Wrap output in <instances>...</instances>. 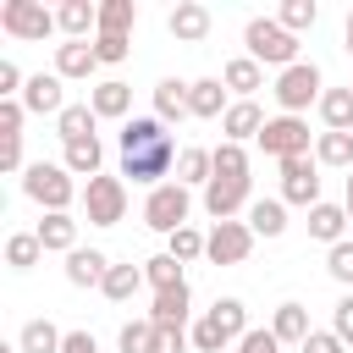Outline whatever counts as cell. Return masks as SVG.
<instances>
[{"mask_svg":"<svg viewBox=\"0 0 353 353\" xmlns=\"http://www.w3.org/2000/svg\"><path fill=\"white\" fill-rule=\"evenodd\" d=\"M22 193H28L44 215H72V199H77L83 188H77V176H72L61 160H33V165L22 171Z\"/></svg>","mask_w":353,"mask_h":353,"instance_id":"obj_1","label":"cell"},{"mask_svg":"<svg viewBox=\"0 0 353 353\" xmlns=\"http://www.w3.org/2000/svg\"><path fill=\"white\" fill-rule=\"evenodd\" d=\"M243 44H248V55L259 61V66H298V33H287L276 17H248V28H243Z\"/></svg>","mask_w":353,"mask_h":353,"instance_id":"obj_2","label":"cell"},{"mask_svg":"<svg viewBox=\"0 0 353 353\" xmlns=\"http://www.w3.org/2000/svg\"><path fill=\"white\" fill-rule=\"evenodd\" d=\"M276 105H281V116H303L309 105H320V94H325V77H320V66L314 61H298V66H287V72H276Z\"/></svg>","mask_w":353,"mask_h":353,"instance_id":"obj_3","label":"cell"},{"mask_svg":"<svg viewBox=\"0 0 353 353\" xmlns=\"http://www.w3.org/2000/svg\"><path fill=\"white\" fill-rule=\"evenodd\" d=\"M188 210H193V193L171 176V182L149 188V199H143V226H149V232H160V237H171V232H182V226H188Z\"/></svg>","mask_w":353,"mask_h":353,"instance_id":"obj_4","label":"cell"},{"mask_svg":"<svg viewBox=\"0 0 353 353\" xmlns=\"http://www.w3.org/2000/svg\"><path fill=\"white\" fill-rule=\"evenodd\" d=\"M0 28H6L11 39H22V44H44L50 33H61L55 11L39 6V0H6V6H0Z\"/></svg>","mask_w":353,"mask_h":353,"instance_id":"obj_5","label":"cell"},{"mask_svg":"<svg viewBox=\"0 0 353 353\" xmlns=\"http://www.w3.org/2000/svg\"><path fill=\"white\" fill-rule=\"evenodd\" d=\"M176 143L171 138H160V143H149V149H132V154H121V182L132 176V182H143V188H160V182H171L176 176Z\"/></svg>","mask_w":353,"mask_h":353,"instance_id":"obj_6","label":"cell"},{"mask_svg":"<svg viewBox=\"0 0 353 353\" xmlns=\"http://www.w3.org/2000/svg\"><path fill=\"white\" fill-rule=\"evenodd\" d=\"M83 210H88V226H121L127 221V182L99 171L94 182H83Z\"/></svg>","mask_w":353,"mask_h":353,"instance_id":"obj_7","label":"cell"},{"mask_svg":"<svg viewBox=\"0 0 353 353\" xmlns=\"http://www.w3.org/2000/svg\"><path fill=\"white\" fill-rule=\"evenodd\" d=\"M259 149L281 165V160H298V154H314L309 149V121L303 116H270L265 132H259Z\"/></svg>","mask_w":353,"mask_h":353,"instance_id":"obj_8","label":"cell"},{"mask_svg":"<svg viewBox=\"0 0 353 353\" xmlns=\"http://www.w3.org/2000/svg\"><path fill=\"white\" fill-rule=\"evenodd\" d=\"M281 204H303V210L320 204V160L314 154L281 160Z\"/></svg>","mask_w":353,"mask_h":353,"instance_id":"obj_9","label":"cell"},{"mask_svg":"<svg viewBox=\"0 0 353 353\" xmlns=\"http://www.w3.org/2000/svg\"><path fill=\"white\" fill-rule=\"evenodd\" d=\"M254 204V176H210L204 188V210L210 221H237V210Z\"/></svg>","mask_w":353,"mask_h":353,"instance_id":"obj_10","label":"cell"},{"mask_svg":"<svg viewBox=\"0 0 353 353\" xmlns=\"http://www.w3.org/2000/svg\"><path fill=\"white\" fill-rule=\"evenodd\" d=\"M248 254H254L248 221H215V226H210V243H204V259H210V265H243Z\"/></svg>","mask_w":353,"mask_h":353,"instance_id":"obj_11","label":"cell"},{"mask_svg":"<svg viewBox=\"0 0 353 353\" xmlns=\"http://www.w3.org/2000/svg\"><path fill=\"white\" fill-rule=\"evenodd\" d=\"M22 110H28V116H61V110H66V83H61L55 72H33V77L22 83Z\"/></svg>","mask_w":353,"mask_h":353,"instance_id":"obj_12","label":"cell"},{"mask_svg":"<svg viewBox=\"0 0 353 353\" xmlns=\"http://www.w3.org/2000/svg\"><path fill=\"white\" fill-rule=\"evenodd\" d=\"M165 28H171L176 44H204L210 28H215V17H210V6H199V0H176L171 17H165Z\"/></svg>","mask_w":353,"mask_h":353,"instance_id":"obj_13","label":"cell"},{"mask_svg":"<svg viewBox=\"0 0 353 353\" xmlns=\"http://www.w3.org/2000/svg\"><path fill=\"white\" fill-rule=\"evenodd\" d=\"M94 72H99V55H94L88 39H66V44H55V77H61V83H88Z\"/></svg>","mask_w":353,"mask_h":353,"instance_id":"obj_14","label":"cell"},{"mask_svg":"<svg viewBox=\"0 0 353 353\" xmlns=\"http://www.w3.org/2000/svg\"><path fill=\"white\" fill-rule=\"evenodd\" d=\"M188 314H193V287H188V281L154 292V303H149V320L165 325V331H188Z\"/></svg>","mask_w":353,"mask_h":353,"instance_id":"obj_15","label":"cell"},{"mask_svg":"<svg viewBox=\"0 0 353 353\" xmlns=\"http://www.w3.org/2000/svg\"><path fill=\"white\" fill-rule=\"evenodd\" d=\"M188 110H193L199 121H221V116L232 110L226 83H221V77H193V83H188Z\"/></svg>","mask_w":353,"mask_h":353,"instance_id":"obj_16","label":"cell"},{"mask_svg":"<svg viewBox=\"0 0 353 353\" xmlns=\"http://www.w3.org/2000/svg\"><path fill=\"white\" fill-rule=\"evenodd\" d=\"M265 110H259V99H232V110L221 116V132H226V143H248V138H259L265 132Z\"/></svg>","mask_w":353,"mask_h":353,"instance_id":"obj_17","label":"cell"},{"mask_svg":"<svg viewBox=\"0 0 353 353\" xmlns=\"http://www.w3.org/2000/svg\"><path fill=\"white\" fill-rule=\"evenodd\" d=\"M110 276V254L105 248H72L66 254V281L72 287H105Z\"/></svg>","mask_w":353,"mask_h":353,"instance_id":"obj_18","label":"cell"},{"mask_svg":"<svg viewBox=\"0 0 353 353\" xmlns=\"http://www.w3.org/2000/svg\"><path fill=\"white\" fill-rule=\"evenodd\" d=\"M221 83H226V94H237V99H254V94L265 88V66H259L254 55H232V61L221 66Z\"/></svg>","mask_w":353,"mask_h":353,"instance_id":"obj_19","label":"cell"},{"mask_svg":"<svg viewBox=\"0 0 353 353\" xmlns=\"http://www.w3.org/2000/svg\"><path fill=\"white\" fill-rule=\"evenodd\" d=\"M88 105H94V116H99V121H121V116L132 110V88H127L121 77H105V83H94V88H88Z\"/></svg>","mask_w":353,"mask_h":353,"instance_id":"obj_20","label":"cell"},{"mask_svg":"<svg viewBox=\"0 0 353 353\" xmlns=\"http://www.w3.org/2000/svg\"><path fill=\"white\" fill-rule=\"evenodd\" d=\"M347 226H353V221H347V210H342V204H331V199H320V204L309 210V237H314V243H325V248H336Z\"/></svg>","mask_w":353,"mask_h":353,"instance_id":"obj_21","label":"cell"},{"mask_svg":"<svg viewBox=\"0 0 353 353\" xmlns=\"http://www.w3.org/2000/svg\"><path fill=\"white\" fill-rule=\"evenodd\" d=\"M55 22H61L66 39H88V33H99V6L94 0H61L55 6Z\"/></svg>","mask_w":353,"mask_h":353,"instance_id":"obj_22","label":"cell"},{"mask_svg":"<svg viewBox=\"0 0 353 353\" xmlns=\"http://www.w3.org/2000/svg\"><path fill=\"white\" fill-rule=\"evenodd\" d=\"M270 331H276V342H298V347H303L314 325H309V309H303L298 298H287V303H276V314H270Z\"/></svg>","mask_w":353,"mask_h":353,"instance_id":"obj_23","label":"cell"},{"mask_svg":"<svg viewBox=\"0 0 353 353\" xmlns=\"http://www.w3.org/2000/svg\"><path fill=\"white\" fill-rule=\"evenodd\" d=\"M94 127H99V116H94L88 99H83V105H66V110L55 116V138H61V143H83V138H94Z\"/></svg>","mask_w":353,"mask_h":353,"instance_id":"obj_24","label":"cell"},{"mask_svg":"<svg viewBox=\"0 0 353 353\" xmlns=\"http://www.w3.org/2000/svg\"><path fill=\"white\" fill-rule=\"evenodd\" d=\"M314 110H320L325 132H353V88H325Z\"/></svg>","mask_w":353,"mask_h":353,"instance_id":"obj_25","label":"cell"},{"mask_svg":"<svg viewBox=\"0 0 353 353\" xmlns=\"http://www.w3.org/2000/svg\"><path fill=\"white\" fill-rule=\"evenodd\" d=\"M154 116H160V121L193 116V110H188V83H182V77H160V83H154Z\"/></svg>","mask_w":353,"mask_h":353,"instance_id":"obj_26","label":"cell"},{"mask_svg":"<svg viewBox=\"0 0 353 353\" xmlns=\"http://www.w3.org/2000/svg\"><path fill=\"white\" fill-rule=\"evenodd\" d=\"M160 138H171L160 116H127V121H121V154L149 149V143H160Z\"/></svg>","mask_w":353,"mask_h":353,"instance_id":"obj_27","label":"cell"},{"mask_svg":"<svg viewBox=\"0 0 353 353\" xmlns=\"http://www.w3.org/2000/svg\"><path fill=\"white\" fill-rule=\"evenodd\" d=\"M248 232L254 237H281L287 232V204L281 199H254L248 204Z\"/></svg>","mask_w":353,"mask_h":353,"instance_id":"obj_28","label":"cell"},{"mask_svg":"<svg viewBox=\"0 0 353 353\" xmlns=\"http://www.w3.org/2000/svg\"><path fill=\"white\" fill-rule=\"evenodd\" d=\"M33 232H39L44 254H72V248H77V221H72V215H44Z\"/></svg>","mask_w":353,"mask_h":353,"instance_id":"obj_29","label":"cell"},{"mask_svg":"<svg viewBox=\"0 0 353 353\" xmlns=\"http://www.w3.org/2000/svg\"><path fill=\"white\" fill-rule=\"evenodd\" d=\"M210 320L226 331V342H232V347L248 336V303H243V298H215V303H210Z\"/></svg>","mask_w":353,"mask_h":353,"instance_id":"obj_30","label":"cell"},{"mask_svg":"<svg viewBox=\"0 0 353 353\" xmlns=\"http://www.w3.org/2000/svg\"><path fill=\"white\" fill-rule=\"evenodd\" d=\"M61 165L72 171V176H99V165H105V149H99V138H83V143H66V154H61Z\"/></svg>","mask_w":353,"mask_h":353,"instance_id":"obj_31","label":"cell"},{"mask_svg":"<svg viewBox=\"0 0 353 353\" xmlns=\"http://www.w3.org/2000/svg\"><path fill=\"white\" fill-rule=\"evenodd\" d=\"M210 176H215V154L210 149H182L176 154V182L182 188H210Z\"/></svg>","mask_w":353,"mask_h":353,"instance_id":"obj_32","label":"cell"},{"mask_svg":"<svg viewBox=\"0 0 353 353\" xmlns=\"http://www.w3.org/2000/svg\"><path fill=\"white\" fill-rule=\"evenodd\" d=\"M61 342H66V331L50 325V320H28V325L17 331V347H22V353H61Z\"/></svg>","mask_w":353,"mask_h":353,"instance_id":"obj_33","label":"cell"},{"mask_svg":"<svg viewBox=\"0 0 353 353\" xmlns=\"http://www.w3.org/2000/svg\"><path fill=\"white\" fill-rule=\"evenodd\" d=\"M138 287H143V265H110V276H105L99 292H105L110 303H132Z\"/></svg>","mask_w":353,"mask_h":353,"instance_id":"obj_34","label":"cell"},{"mask_svg":"<svg viewBox=\"0 0 353 353\" xmlns=\"http://www.w3.org/2000/svg\"><path fill=\"white\" fill-rule=\"evenodd\" d=\"M314 160L336 165V171H353V132H320L314 138Z\"/></svg>","mask_w":353,"mask_h":353,"instance_id":"obj_35","label":"cell"},{"mask_svg":"<svg viewBox=\"0 0 353 353\" xmlns=\"http://www.w3.org/2000/svg\"><path fill=\"white\" fill-rule=\"evenodd\" d=\"M204 243H210V232H199V226L188 221L182 232H171V237H165V254H171L176 265H193V259H204Z\"/></svg>","mask_w":353,"mask_h":353,"instance_id":"obj_36","label":"cell"},{"mask_svg":"<svg viewBox=\"0 0 353 353\" xmlns=\"http://www.w3.org/2000/svg\"><path fill=\"white\" fill-rule=\"evenodd\" d=\"M39 259H44L39 232H11V237H6V265H11V270H33Z\"/></svg>","mask_w":353,"mask_h":353,"instance_id":"obj_37","label":"cell"},{"mask_svg":"<svg viewBox=\"0 0 353 353\" xmlns=\"http://www.w3.org/2000/svg\"><path fill=\"white\" fill-rule=\"evenodd\" d=\"M132 22H138V6L132 0H99V33H121L127 39Z\"/></svg>","mask_w":353,"mask_h":353,"instance_id":"obj_38","label":"cell"},{"mask_svg":"<svg viewBox=\"0 0 353 353\" xmlns=\"http://www.w3.org/2000/svg\"><path fill=\"white\" fill-rule=\"evenodd\" d=\"M143 281H149L154 292H165V287H182L188 276H182V265H176L171 254H154V259H143Z\"/></svg>","mask_w":353,"mask_h":353,"instance_id":"obj_39","label":"cell"},{"mask_svg":"<svg viewBox=\"0 0 353 353\" xmlns=\"http://www.w3.org/2000/svg\"><path fill=\"white\" fill-rule=\"evenodd\" d=\"M314 17H320V6H314V0H281V11H276V22H281L287 33L314 28Z\"/></svg>","mask_w":353,"mask_h":353,"instance_id":"obj_40","label":"cell"},{"mask_svg":"<svg viewBox=\"0 0 353 353\" xmlns=\"http://www.w3.org/2000/svg\"><path fill=\"white\" fill-rule=\"evenodd\" d=\"M116 347H121V353H149V347H154V320H149V314H143V320H127L121 336H116Z\"/></svg>","mask_w":353,"mask_h":353,"instance_id":"obj_41","label":"cell"},{"mask_svg":"<svg viewBox=\"0 0 353 353\" xmlns=\"http://www.w3.org/2000/svg\"><path fill=\"white\" fill-rule=\"evenodd\" d=\"M210 154H215V176H248V154H243V143H226V138H221Z\"/></svg>","mask_w":353,"mask_h":353,"instance_id":"obj_42","label":"cell"},{"mask_svg":"<svg viewBox=\"0 0 353 353\" xmlns=\"http://www.w3.org/2000/svg\"><path fill=\"white\" fill-rule=\"evenodd\" d=\"M94 55H99V66H121V61L132 55V39H121V33H94Z\"/></svg>","mask_w":353,"mask_h":353,"instance_id":"obj_43","label":"cell"},{"mask_svg":"<svg viewBox=\"0 0 353 353\" xmlns=\"http://www.w3.org/2000/svg\"><path fill=\"white\" fill-rule=\"evenodd\" d=\"M188 336H193V347H199V353H221V347H232V342H226V331H221L210 314H204V320H193V331H188Z\"/></svg>","mask_w":353,"mask_h":353,"instance_id":"obj_44","label":"cell"},{"mask_svg":"<svg viewBox=\"0 0 353 353\" xmlns=\"http://www.w3.org/2000/svg\"><path fill=\"white\" fill-rule=\"evenodd\" d=\"M325 270H331V281H342V287L353 292V243H347V237L325 254Z\"/></svg>","mask_w":353,"mask_h":353,"instance_id":"obj_45","label":"cell"},{"mask_svg":"<svg viewBox=\"0 0 353 353\" xmlns=\"http://www.w3.org/2000/svg\"><path fill=\"white\" fill-rule=\"evenodd\" d=\"M237 353H281V342H276L270 325H248V336L237 342Z\"/></svg>","mask_w":353,"mask_h":353,"instance_id":"obj_46","label":"cell"},{"mask_svg":"<svg viewBox=\"0 0 353 353\" xmlns=\"http://www.w3.org/2000/svg\"><path fill=\"white\" fill-rule=\"evenodd\" d=\"M331 331L353 347V292H342V298H336V309H331Z\"/></svg>","mask_w":353,"mask_h":353,"instance_id":"obj_47","label":"cell"},{"mask_svg":"<svg viewBox=\"0 0 353 353\" xmlns=\"http://www.w3.org/2000/svg\"><path fill=\"white\" fill-rule=\"evenodd\" d=\"M22 99H0V138H22Z\"/></svg>","mask_w":353,"mask_h":353,"instance_id":"obj_48","label":"cell"},{"mask_svg":"<svg viewBox=\"0 0 353 353\" xmlns=\"http://www.w3.org/2000/svg\"><path fill=\"white\" fill-rule=\"evenodd\" d=\"M188 342H193L188 331H165V325H154V347H149V353H188Z\"/></svg>","mask_w":353,"mask_h":353,"instance_id":"obj_49","label":"cell"},{"mask_svg":"<svg viewBox=\"0 0 353 353\" xmlns=\"http://www.w3.org/2000/svg\"><path fill=\"white\" fill-rule=\"evenodd\" d=\"M303 353H347V342H342L336 331H309V342H303Z\"/></svg>","mask_w":353,"mask_h":353,"instance_id":"obj_50","label":"cell"},{"mask_svg":"<svg viewBox=\"0 0 353 353\" xmlns=\"http://www.w3.org/2000/svg\"><path fill=\"white\" fill-rule=\"evenodd\" d=\"M61 353H99V342H94V331H66Z\"/></svg>","mask_w":353,"mask_h":353,"instance_id":"obj_51","label":"cell"},{"mask_svg":"<svg viewBox=\"0 0 353 353\" xmlns=\"http://www.w3.org/2000/svg\"><path fill=\"white\" fill-rule=\"evenodd\" d=\"M342 210H347V221H353V171H347V188H342Z\"/></svg>","mask_w":353,"mask_h":353,"instance_id":"obj_52","label":"cell"},{"mask_svg":"<svg viewBox=\"0 0 353 353\" xmlns=\"http://www.w3.org/2000/svg\"><path fill=\"white\" fill-rule=\"evenodd\" d=\"M342 39H347V55H353V11H347V28H342Z\"/></svg>","mask_w":353,"mask_h":353,"instance_id":"obj_53","label":"cell"},{"mask_svg":"<svg viewBox=\"0 0 353 353\" xmlns=\"http://www.w3.org/2000/svg\"><path fill=\"white\" fill-rule=\"evenodd\" d=\"M0 353H22V347H17V342H6V347H0Z\"/></svg>","mask_w":353,"mask_h":353,"instance_id":"obj_54","label":"cell"},{"mask_svg":"<svg viewBox=\"0 0 353 353\" xmlns=\"http://www.w3.org/2000/svg\"><path fill=\"white\" fill-rule=\"evenodd\" d=\"M347 88H353V83H347Z\"/></svg>","mask_w":353,"mask_h":353,"instance_id":"obj_55","label":"cell"}]
</instances>
